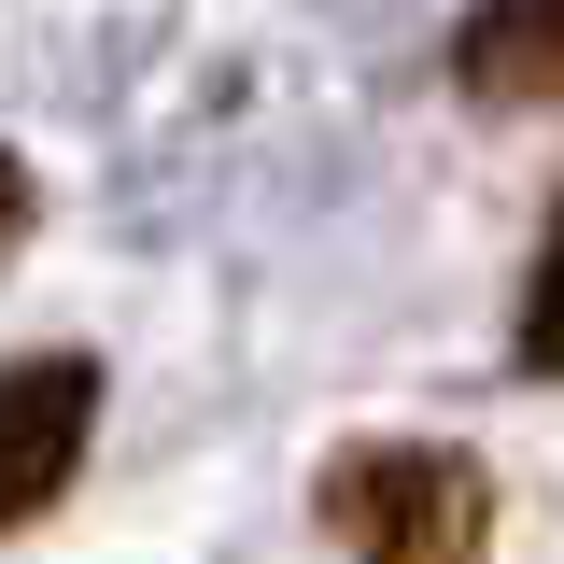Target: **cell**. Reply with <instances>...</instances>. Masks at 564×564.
<instances>
[{
	"label": "cell",
	"mask_w": 564,
	"mask_h": 564,
	"mask_svg": "<svg viewBox=\"0 0 564 564\" xmlns=\"http://www.w3.org/2000/svg\"><path fill=\"white\" fill-rule=\"evenodd\" d=\"M325 522L352 564H480L494 551V480L437 437H367L325 466Z\"/></svg>",
	"instance_id": "1"
},
{
	"label": "cell",
	"mask_w": 564,
	"mask_h": 564,
	"mask_svg": "<svg viewBox=\"0 0 564 564\" xmlns=\"http://www.w3.org/2000/svg\"><path fill=\"white\" fill-rule=\"evenodd\" d=\"M85 423H99V367H85V352H29V367H0V536L43 522V508L70 494Z\"/></svg>",
	"instance_id": "2"
},
{
	"label": "cell",
	"mask_w": 564,
	"mask_h": 564,
	"mask_svg": "<svg viewBox=\"0 0 564 564\" xmlns=\"http://www.w3.org/2000/svg\"><path fill=\"white\" fill-rule=\"evenodd\" d=\"M452 70L480 99H564V0H480L466 43H452Z\"/></svg>",
	"instance_id": "3"
},
{
	"label": "cell",
	"mask_w": 564,
	"mask_h": 564,
	"mask_svg": "<svg viewBox=\"0 0 564 564\" xmlns=\"http://www.w3.org/2000/svg\"><path fill=\"white\" fill-rule=\"evenodd\" d=\"M522 367L564 381V226H551V254H536V296H522Z\"/></svg>",
	"instance_id": "4"
},
{
	"label": "cell",
	"mask_w": 564,
	"mask_h": 564,
	"mask_svg": "<svg viewBox=\"0 0 564 564\" xmlns=\"http://www.w3.org/2000/svg\"><path fill=\"white\" fill-rule=\"evenodd\" d=\"M14 226H29V170L0 155V240H14Z\"/></svg>",
	"instance_id": "5"
}]
</instances>
